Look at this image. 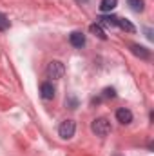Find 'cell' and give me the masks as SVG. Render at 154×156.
Returning a JSON list of instances; mask_svg holds the SVG:
<instances>
[{"mask_svg": "<svg viewBox=\"0 0 154 156\" xmlns=\"http://www.w3.org/2000/svg\"><path fill=\"white\" fill-rule=\"evenodd\" d=\"M64 64L58 62V60H53L49 66H47V76L53 78V80H58V78L64 76Z\"/></svg>", "mask_w": 154, "mask_h": 156, "instance_id": "3", "label": "cell"}, {"mask_svg": "<svg viewBox=\"0 0 154 156\" xmlns=\"http://www.w3.org/2000/svg\"><path fill=\"white\" fill-rule=\"evenodd\" d=\"M103 96H107V98L111 96V98H113V96H114V89H105V91H103Z\"/></svg>", "mask_w": 154, "mask_h": 156, "instance_id": "13", "label": "cell"}, {"mask_svg": "<svg viewBox=\"0 0 154 156\" xmlns=\"http://www.w3.org/2000/svg\"><path fill=\"white\" fill-rule=\"evenodd\" d=\"M89 31H91L94 37H98V38H102V40L107 38V35H105V31L102 29V26H100V24H91V26H89Z\"/></svg>", "mask_w": 154, "mask_h": 156, "instance_id": "10", "label": "cell"}, {"mask_svg": "<svg viewBox=\"0 0 154 156\" xmlns=\"http://www.w3.org/2000/svg\"><path fill=\"white\" fill-rule=\"evenodd\" d=\"M75 131H76V123L73 120H64L58 127V134L64 138V140H69L75 136Z\"/></svg>", "mask_w": 154, "mask_h": 156, "instance_id": "2", "label": "cell"}, {"mask_svg": "<svg viewBox=\"0 0 154 156\" xmlns=\"http://www.w3.org/2000/svg\"><path fill=\"white\" fill-rule=\"evenodd\" d=\"M127 4L131 5L132 11H143V0H127Z\"/></svg>", "mask_w": 154, "mask_h": 156, "instance_id": "11", "label": "cell"}, {"mask_svg": "<svg viewBox=\"0 0 154 156\" xmlns=\"http://www.w3.org/2000/svg\"><path fill=\"white\" fill-rule=\"evenodd\" d=\"M9 26H11V22L7 20V16H5L4 13H0V31H5V29H9Z\"/></svg>", "mask_w": 154, "mask_h": 156, "instance_id": "12", "label": "cell"}, {"mask_svg": "<svg viewBox=\"0 0 154 156\" xmlns=\"http://www.w3.org/2000/svg\"><path fill=\"white\" fill-rule=\"evenodd\" d=\"M40 94H42V98H45V100L54 98V87H53V83H51V82H44V83L40 85Z\"/></svg>", "mask_w": 154, "mask_h": 156, "instance_id": "6", "label": "cell"}, {"mask_svg": "<svg viewBox=\"0 0 154 156\" xmlns=\"http://www.w3.org/2000/svg\"><path fill=\"white\" fill-rule=\"evenodd\" d=\"M91 129H93V133L98 134V136H107V134L111 133V123H109L105 118H96V120L93 122Z\"/></svg>", "mask_w": 154, "mask_h": 156, "instance_id": "1", "label": "cell"}, {"mask_svg": "<svg viewBox=\"0 0 154 156\" xmlns=\"http://www.w3.org/2000/svg\"><path fill=\"white\" fill-rule=\"evenodd\" d=\"M69 42H71L73 47H83L85 45V35L80 33V31H73L69 35Z\"/></svg>", "mask_w": 154, "mask_h": 156, "instance_id": "5", "label": "cell"}, {"mask_svg": "<svg viewBox=\"0 0 154 156\" xmlns=\"http://www.w3.org/2000/svg\"><path fill=\"white\" fill-rule=\"evenodd\" d=\"M116 27H120V29H123V31H127V33H134V31H136V27H134L129 20L120 18V16H116Z\"/></svg>", "mask_w": 154, "mask_h": 156, "instance_id": "7", "label": "cell"}, {"mask_svg": "<svg viewBox=\"0 0 154 156\" xmlns=\"http://www.w3.org/2000/svg\"><path fill=\"white\" fill-rule=\"evenodd\" d=\"M116 120H118L120 123L127 125V123H131V122H132V113H131L129 109L121 107V109H118V111H116Z\"/></svg>", "mask_w": 154, "mask_h": 156, "instance_id": "4", "label": "cell"}, {"mask_svg": "<svg viewBox=\"0 0 154 156\" xmlns=\"http://www.w3.org/2000/svg\"><path fill=\"white\" fill-rule=\"evenodd\" d=\"M118 5V0H102L100 2V11L102 13H111Z\"/></svg>", "mask_w": 154, "mask_h": 156, "instance_id": "9", "label": "cell"}, {"mask_svg": "<svg viewBox=\"0 0 154 156\" xmlns=\"http://www.w3.org/2000/svg\"><path fill=\"white\" fill-rule=\"evenodd\" d=\"M131 51H132L136 56H140V58H149V56H151L149 49H145L143 45H138V44H132V45H131Z\"/></svg>", "mask_w": 154, "mask_h": 156, "instance_id": "8", "label": "cell"}]
</instances>
